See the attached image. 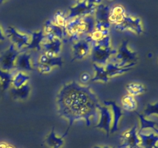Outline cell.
<instances>
[{
  "label": "cell",
  "instance_id": "1",
  "mask_svg": "<svg viewBox=\"0 0 158 148\" xmlns=\"http://www.w3.org/2000/svg\"><path fill=\"white\" fill-rule=\"evenodd\" d=\"M100 103L89 86L73 80L61 86L56 96V106L59 116L69 122L64 134L77 121H83L89 126L99 119Z\"/></svg>",
  "mask_w": 158,
  "mask_h": 148
},
{
  "label": "cell",
  "instance_id": "2",
  "mask_svg": "<svg viewBox=\"0 0 158 148\" xmlns=\"http://www.w3.org/2000/svg\"><path fill=\"white\" fill-rule=\"evenodd\" d=\"M65 29L66 36L69 37L71 42L86 39L95 29L94 15H86L69 19Z\"/></svg>",
  "mask_w": 158,
  "mask_h": 148
},
{
  "label": "cell",
  "instance_id": "3",
  "mask_svg": "<svg viewBox=\"0 0 158 148\" xmlns=\"http://www.w3.org/2000/svg\"><path fill=\"white\" fill-rule=\"evenodd\" d=\"M138 61V54L130 47L128 40H123L117 49L116 54L110 59V62L116 63L120 66H128Z\"/></svg>",
  "mask_w": 158,
  "mask_h": 148
},
{
  "label": "cell",
  "instance_id": "4",
  "mask_svg": "<svg viewBox=\"0 0 158 148\" xmlns=\"http://www.w3.org/2000/svg\"><path fill=\"white\" fill-rule=\"evenodd\" d=\"M21 50H19L11 43L4 51L0 53V68L3 70L12 72L16 66V61Z\"/></svg>",
  "mask_w": 158,
  "mask_h": 148
},
{
  "label": "cell",
  "instance_id": "5",
  "mask_svg": "<svg viewBox=\"0 0 158 148\" xmlns=\"http://www.w3.org/2000/svg\"><path fill=\"white\" fill-rule=\"evenodd\" d=\"M6 37L9 38L11 43L13 44L19 50H25L30 42V35L25 32L19 30L14 26H8L6 31Z\"/></svg>",
  "mask_w": 158,
  "mask_h": 148
},
{
  "label": "cell",
  "instance_id": "6",
  "mask_svg": "<svg viewBox=\"0 0 158 148\" xmlns=\"http://www.w3.org/2000/svg\"><path fill=\"white\" fill-rule=\"evenodd\" d=\"M114 27L120 32H130L137 35H142L144 32L141 18L137 15L129 14H127L124 20L120 25Z\"/></svg>",
  "mask_w": 158,
  "mask_h": 148
},
{
  "label": "cell",
  "instance_id": "7",
  "mask_svg": "<svg viewBox=\"0 0 158 148\" xmlns=\"http://www.w3.org/2000/svg\"><path fill=\"white\" fill-rule=\"evenodd\" d=\"M110 10V8L103 3L97 6L94 13L95 29L101 32H110L111 26L109 21Z\"/></svg>",
  "mask_w": 158,
  "mask_h": 148
},
{
  "label": "cell",
  "instance_id": "8",
  "mask_svg": "<svg viewBox=\"0 0 158 148\" xmlns=\"http://www.w3.org/2000/svg\"><path fill=\"white\" fill-rule=\"evenodd\" d=\"M120 138L123 143L118 148H142L140 146V139L138 135V126L137 123L130 129L123 131Z\"/></svg>",
  "mask_w": 158,
  "mask_h": 148
},
{
  "label": "cell",
  "instance_id": "9",
  "mask_svg": "<svg viewBox=\"0 0 158 148\" xmlns=\"http://www.w3.org/2000/svg\"><path fill=\"white\" fill-rule=\"evenodd\" d=\"M97 7L90 6L87 3L86 0L80 2H76L68 9L66 15L68 20L77 17H83L86 15H94Z\"/></svg>",
  "mask_w": 158,
  "mask_h": 148
},
{
  "label": "cell",
  "instance_id": "10",
  "mask_svg": "<svg viewBox=\"0 0 158 148\" xmlns=\"http://www.w3.org/2000/svg\"><path fill=\"white\" fill-rule=\"evenodd\" d=\"M117 49L112 47L102 48L99 46H92L91 50V58L94 63L105 66L110 59L116 54Z\"/></svg>",
  "mask_w": 158,
  "mask_h": 148
},
{
  "label": "cell",
  "instance_id": "11",
  "mask_svg": "<svg viewBox=\"0 0 158 148\" xmlns=\"http://www.w3.org/2000/svg\"><path fill=\"white\" fill-rule=\"evenodd\" d=\"M111 124H112V115H111L110 109L106 105L101 104L99 108L98 123L94 127L104 130L107 137H109L110 134Z\"/></svg>",
  "mask_w": 158,
  "mask_h": 148
},
{
  "label": "cell",
  "instance_id": "12",
  "mask_svg": "<svg viewBox=\"0 0 158 148\" xmlns=\"http://www.w3.org/2000/svg\"><path fill=\"white\" fill-rule=\"evenodd\" d=\"M92 46L86 39L73 42L72 45L73 60H83L91 53Z\"/></svg>",
  "mask_w": 158,
  "mask_h": 148
},
{
  "label": "cell",
  "instance_id": "13",
  "mask_svg": "<svg viewBox=\"0 0 158 148\" xmlns=\"http://www.w3.org/2000/svg\"><path fill=\"white\" fill-rule=\"evenodd\" d=\"M63 48V40L59 38L46 39L42 46L43 53L50 57L60 56Z\"/></svg>",
  "mask_w": 158,
  "mask_h": 148
},
{
  "label": "cell",
  "instance_id": "14",
  "mask_svg": "<svg viewBox=\"0 0 158 148\" xmlns=\"http://www.w3.org/2000/svg\"><path fill=\"white\" fill-rule=\"evenodd\" d=\"M103 104L109 106L110 109L111 115H112V124H111L110 134H114V133L119 130L120 120L123 117V109L116 102L111 101V100L104 101Z\"/></svg>",
  "mask_w": 158,
  "mask_h": 148
},
{
  "label": "cell",
  "instance_id": "15",
  "mask_svg": "<svg viewBox=\"0 0 158 148\" xmlns=\"http://www.w3.org/2000/svg\"><path fill=\"white\" fill-rule=\"evenodd\" d=\"M46 39L59 38L63 40L66 37V29L56 25L52 19H49L44 23L43 29Z\"/></svg>",
  "mask_w": 158,
  "mask_h": 148
},
{
  "label": "cell",
  "instance_id": "16",
  "mask_svg": "<svg viewBox=\"0 0 158 148\" xmlns=\"http://www.w3.org/2000/svg\"><path fill=\"white\" fill-rule=\"evenodd\" d=\"M15 68L19 69V71H33L35 69V65L32 60V56L29 51L23 50L19 55L16 61Z\"/></svg>",
  "mask_w": 158,
  "mask_h": 148
},
{
  "label": "cell",
  "instance_id": "17",
  "mask_svg": "<svg viewBox=\"0 0 158 148\" xmlns=\"http://www.w3.org/2000/svg\"><path fill=\"white\" fill-rule=\"evenodd\" d=\"M30 42L27 47L25 49V50L28 51H35V52H40L42 51V46L44 42L45 34L43 32V29L36 31H32L30 32Z\"/></svg>",
  "mask_w": 158,
  "mask_h": 148
},
{
  "label": "cell",
  "instance_id": "18",
  "mask_svg": "<svg viewBox=\"0 0 158 148\" xmlns=\"http://www.w3.org/2000/svg\"><path fill=\"white\" fill-rule=\"evenodd\" d=\"M135 63L133 64H130L128 66H120L119 65L116 64V63H112V62H108L106 65L104 66L105 69H106V72H107L108 76L110 79L114 78L116 76H119L125 74L126 72H129L134 66H135Z\"/></svg>",
  "mask_w": 158,
  "mask_h": 148
},
{
  "label": "cell",
  "instance_id": "19",
  "mask_svg": "<svg viewBox=\"0 0 158 148\" xmlns=\"http://www.w3.org/2000/svg\"><path fill=\"white\" fill-rule=\"evenodd\" d=\"M127 15V12L125 8L121 5H116L114 7L110 8L109 21L111 25L117 26L124 20Z\"/></svg>",
  "mask_w": 158,
  "mask_h": 148
},
{
  "label": "cell",
  "instance_id": "20",
  "mask_svg": "<svg viewBox=\"0 0 158 148\" xmlns=\"http://www.w3.org/2000/svg\"><path fill=\"white\" fill-rule=\"evenodd\" d=\"M142 148H156L158 143V134L154 132L146 134L143 131H138Z\"/></svg>",
  "mask_w": 158,
  "mask_h": 148
},
{
  "label": "cell",
  "instance_id": "21",
  "mask_svg": "<svg viewBox=\"0 0 158 148\" xmlns=\"http://www.w3.org/2000/svg\"><path fill=\"white\" fill-rule=\"evenodd\" d=\"M66 137V136L64 134L62 136L57 135L52 128L49 134L45 138L44 143L49 148H61L64 144V138Z\"/></svg>",
  "mask_w": 158,
  "mask_h": 148
},
{
  "label": "cell",
  "instance_id": "22",
  "mask_svg": "<svg viewBox=\"0 0 158 148\" xmlns=\"http://www.w3.org/2000/svg\"><path fill=\"white\" fill-rule=\"evenodd\" d=\"M31 90H32V88L29 83L17 89L11 87V97L14 100H19V101L26 100L30 96Z\"/></svg>",
  "mask_w": 158,
  "mask_h": 148
},
{
  "label": "cell",
  "instance_id": "23",
  "mask_svg": "<svg viewBox=\"0 0 158 148\" xmlns=\"http://www.w3.org/2000/svg\"><path fill=\"white\" fill-rule=\"evenodd\" d=\"M93 66H94V77H92V79H91V82H93V83H106L110 80V77L108 76L104 66L94 63Z\"/></svg>",
  "mask_w": 158,
  "mask_h": 148
},
{
  "label": "cell",
  "instance_id": "24",
  "mask_svg": "<svg viewBox=\"0 0 158 148\" xmlns=\"http://www.w3.org/2000/svg\"><path fill=\"white\" fill-rule=\"evenodd\" d=\"M137 114V116L138 117L139 120H140V128L138 129V131H143L145 130L151 129L152 130L153 132H154L155 134H158V128L157 127V123L155 121H153V120H149L148 119V117H146L145 116L143 115V113H137V111H134Z\"/></svg>",
  "mask_w": 158,
  "mask_h": 148
},
{
  "label": "cell",
  "instance_id": "25",
  "mask_svg": "<svg viewBox=\"0 0 158 148\" xmlns=\"http://www.w3.org/2000/svg\"><path fill=\"white\" fill-rule=\"evenodd\" d=\"M29 80H30V77L26 72L18 71L15 73H13L11 87L15 88V89L21 87V86L26 85V83H29Z\"/></svg>",
  "mask_w": 158,
  "mask_h": 148
},
{
  "label": "cell",
  "instance_id": "26",
  "mask_svg": "<svg viewBox=\"0 0 158 148\" xmlns=\"http://www.w3.org/2000/svg\"><path fill=\"white\" fill-rule=\"evenodd\" d=\"M38 63L46 64L48 66H50L51 67L54 68L63 66V60L60 56L56 57H50L46 56V54L42 53L40 54V56L38 58Z\"/></svg>",
  "mask_w": 158,
  "mask_h": 148
},
{
  "label": "cell",
  "instance_id": "27",
  "mask_svg": "<svg viewBox=\"0 0 158 148\" xmlns=\"http://www.w3.org/2000/svg\"><path fill=\"white\" fill-rule=\"evenodd\" d=\"M121 108L123 110L134 112L137 108V101L135 97L129 94H125L121 98Z\"/></svg>",
  "mask_w": 158,
  "mask_h": 148
},
{
  "label": "cell",
  "instance_id": "28",
  "mask_svg": "<svg viewBox=\"0 0 158 148\" xmlns=\"http://www.w3.org/2000/svg\"><path fill=\"white\" fill-rule=\"evenodd\" d=\"M126 90L127 94L133 96V97H137V96L142 95L146 91V87L143 84L137 82H131L127 84Z\"/></svg>",
  "mask_w": 158,
  "mask_h": 148
},
{
  "label": "cell",
  "instance_id": "29",
  "mask_svg": "<svg viewBox=\"0 0 158 148\" xmlns=\"http://www.w3.org/2000/svg\"><path fill=\"white\" fill-rule=\"evenodd\" d=\"M13 73L12 72L3 70L0 68V89L2 92L8 90L11 87Z\"/></svg>",
  "mask_w": 158,
  "mask_h": 148
},
{
  "label": "cell",
  "instance_id": "30",
  "mask_svg": "<svg viewBox=\"0 0 158 148\" xmlns=\"http://www.w3.org/2000/svg\"><path fill=\"white\" fill-rule=\"evenodd\" d=\"M51 19L56 25H57L60 27L63 28V29L66 28V23L68 22L66 12H64L61 10L56 11L52 16V18H51Z\"/></svg>",
  "mask_w": 158,
  "mask_h": 148
},
{
  "label": "cell",
  "instance_id": "31",
  "mask_svg": "<svg viewBox=\"0 0 158 148\" xmlns=\"http://www.w3.org/2000/svg\"><path fill=\"white\" fill-rule=\"evenodd\" d=\"M143 115L146 117L157 116L158 117V102L148 103L143 109Z\"/></svg>",
  "mask_w": 158,
  "mask_h": 148
},
{
  "label": "cell",
  "instance_id": "32",
  "mask_svg": "<svg viewBox=\"0 0 158 148\" xmlns=\"http://www.w3.org/2000/svg\"><path fill=\"white\" fill-rule=\"evenodd\" d=\"M35 69L41 74H49L52 72L53 68L51 67L50 66H48L43 63H40L37 62L36 64L35 65Z\"/></svg>",
  "mask_w": 158,
  "mask_h": 148
},
{
  "label": "cell",
  "instance_id": "33",
  "mask_svg": "<svg viewBox=\"0 0 158 148\" xmlns=\"http://www.w3.org/2000/svg\"><path fill=\"white\" fill-rule=\"evenodd\" d=\"M92 77H91V75L87 72H82L81 75L80 76V80L81 81L82 84L85 85V83H86L87 82L90 81Z\"/></svg>",
  "mask_w": 158,
  "mask_h": 148
},
{
  "label": "cell",
  "instance_id": "34",
  "mask_svg": "<svg viewBox=\"0 0 158 148\" xmlns=\"http://www.w3.org/2000/svg\"><path fill=\"white\" fill-rule=\"evenodd\" d=\"M86 2L88 4L94 7H97L103 3V0H86Z\"/></svg>",
  "mask_w": 158,
  "mask_h": 148
},
{
  "label": "cell",
  "instance_id": "35",
  "mask_svg": "<svg viewBox=\"0 0 158 148\" xmlns=\"http://www.w3.org/2000/svg\"><path fill=\"white\" fill-rule=\"evenodd\" d=\"M6 32H5V30L3 29L2 26L0 23V43H3V42L6 40Z\"/></svg>",
  "mask_w": 158,
  "mask_h": 148
},
{
  "label": "cell",
  "instance_id": "36",
  "mask_svg": "<svg viewBox=\"0 0 158 148\" xmlns=\"http://www.w3.org/2000/svg\"><path fill=\"white\" fill-rule=\"evenodd\" d=\"M0 148H15V146H13L11 143H7L6 141H2L0 142Z\"/></svg>",
  "mask_w": 158,
  "mask_h": 148
},
{
  "label": "cell",
  "instance_id": "37",
  "mask_svg": "<svg viewBox=\"0 0 158 148\" xmlns=\"http://www.w3.org/2000/svg\"><path fill=\"white\" fill-rule=\"evenodd\" d=\"M94 148H115V147H110V146H99V145H97V146H94Z\"/></svg>",
  "mask_w": 158,
  "mask_h": 148
},
{
  "label": "cell",
  "instance_id": "38",
  "mask_svg": "<svg viewBox=\"0 0 158 148\" xmlns=\"http://www.w3.org/2000/svg\"><path fill=\"white\" fill-rule=\"evenodd\" d=\"M8 0H0V5L1 4H3V3H5L6 2H7Z\"/></svg>",
  "mask_w": 158,
  "mask_h": 148
},
{
  "label": "cell",
  "instance_id": "39",
  "mask_svg": "<svg viewBox=\"0 0 158 148\" xmlns=\"http://www.w3.org/2000/svg\"><path fill=\"white\" fill-rule=\"evenodd\" d=\"M76 2H83L85 1V0H75Z\"/></svg>",
  "mask_w": 158,
  "mask_h": 148
},
{
  "label": "cell",
  "instance_id": "40",
  "mask_svg": "<svg viewBox=\"0 0 158 148\" xmlns=\"http://www.w3.org/2000/svg\"><path fill=\"white\" fill-rule=\"evenodd\" d=\"M107 1H109V2H112V1H114V0H107Z\"/></svg>",
  "mask_w": 158,
  "mask_h": 148
},
{
  "label": "cell",
  "instance_id": "41",
  "mask_svg": "<svg viewBox=\"0 0 158 148\" xmlns=\"http://www.w3.org/2000/svg\"><path fill=\"white\" fill-rule=\"evenodd\" d=\"M156 148H158V146H157V147H156Z\"/></svg>",
  "mask_w": 158,
  "mask_h": 148
},
{
  "label": "cell",
  "instance_id": "42",
  "mask_svg": "<svg viewBox=\"0 0 158 148\" xmlns=\"http://www.w3.org/2000/svg\"><path fill=\"white\" fill-rule=\"evenodd\" d=\"M157 63H158V59H157Z\"/></svg>",
  "mask_w": 158,
  "mask_h": 148
}]
</instances>
